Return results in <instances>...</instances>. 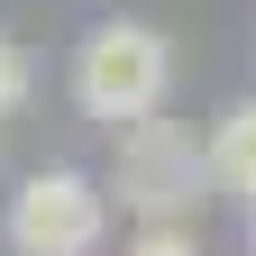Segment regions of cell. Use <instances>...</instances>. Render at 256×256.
I'll list each match as a JSON object with an SVG mask.
<instances>
[{
  "label": "cell",
  "instance_id": "cell-1",
  "mask_svg": "<svg viewBox=\"0 0 256 256\" xmlns=\"http://www.w3.org/2000/svg\"><path fill=\"white\" fill-rule=\"evenodd\" d=\"M165 92H174V46H165V28H146V18H101L92 37L74 46V110L92 128H138L165 110Z\"/></svg>",
  "mask_w": 256,
  "mask_h": 256
},
{
  "label": "cell",
  "instance_id": "cell-2",
  "mask_svg": "<svg viewBox=\"0 0 256 256\" xmlns=\"http://www.w3.org/2000/svg\"><path fill=\"white\" fill-rule=\"evenodd\" d=\"M0 238H10V256H101V238H110V183H92L82 165L18 174L10 210H0Z\"/></svg>",
  "mask_w": 256,
  "mask_h": 256
},
{
  "label": "cell",
  "instance_id": "cell-3",
  "mask_svg": "<svg viewBox=\"0 0 256 256\" xmlns=\"http://www.w3.org/2000/svg\"><path fill=\"white\" fill-rule=\"evenodd\" d=\"M110 192H119V210H138V220H192L202 192H210V146H192V128L156 110L138 128H119Z\"/></svg>",
  "mask_w": 256,
  "mask_h": 256
},
{
  "label": "cell",
  "instance_id": "cell-4",
  "mask_svg": "<svg viewBox=\"0 0 256 256\" xmlns=\"http://www.w3.org/2000/svg\"><path fill=\"white\" fill-rule=\"evenodd\" d=\"M202 146H210V183L238 192V202H256V101H229Z\"/></svg>",
  "mask_w": 256,
  "mask_h": 256
},
{
  "label": "cell",
  "instance_id": "cell-5",
  "mask_svg": "<svg viewBox=\"0 0 256 256\" xmlns=\"http://www.w3.org/2000/svg\"><path fill=\"white\" fill-rule=\"evenodd\" d=\"M28 92H37V74H28V46L0 28V119H18V110H28Z\"/></svg>",
  "mask_w": 256,
  "mask_h": 256
},
{
  "label": "cell",
  "instance_id": "cell-6",
  "mask_svg": "<svg viewBox=\"0 0 256 256\" xmlns=\"http://www.w3.org/2000/svg\"><path fill=\"white\" fill-rule=\"evenodd\" d=\"M119 256H202V247H192L183 220H138V238H128Z\"/></svg>",
  "mask_w": 256,
  "mask_h": 256
},
{
  "label": "cell",
  "instance_id": "cell-7",
  "mask_svg": "<svg viewBox=\"0 0 256 256\" xmlns=\"http://www.w3.org/2000/svg\"><path fill=\"white\" fill-rule=\"evenodd\" d=\"M247 256H256V202H247Z\"/></svg>",
  "mask_w": 256,
  "mask_h": 256
}]
</instances>
